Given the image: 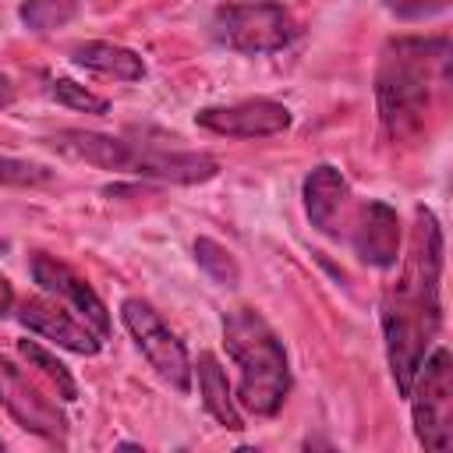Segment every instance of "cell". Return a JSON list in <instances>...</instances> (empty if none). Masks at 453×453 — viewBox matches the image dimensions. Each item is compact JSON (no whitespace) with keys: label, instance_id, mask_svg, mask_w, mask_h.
Here are the masks:
<instances>
[{"label":"cell","instance_id":"17","mask_svg":"<svg viewBox=\"0 0 453 453\" xmlns=\"http://www.w3.org/2000/svg\"><path fill=\"white\" fill-rule=\"evenodd\" d=\"M18 354L28 361V368H35L64 400H74L78 396V382H74V375L67 372V365L64 361H57L46 347H39L35 340H18Z\"/></svg>","mask_w":453,"mask_h":453},{"label":"cell","instance_id":"6","mask_svg":"<svg viewBox=\"0 0 453 453\" xmlns=\"http://www.w3.org/2000/svg\"><path fill=\"white\" fill-rule=\"evenodd\" d=\"M120 319L131 333V340L138 343V350L145 354V361L156 368V375L163 382H170L177 393H188L191 389V361H188V350L184 343L177 340V333L159 319V311L142 301V297H124L120 304Z\"/></svg>","mask_w":453,"mask_h":453},{"label":"cell","instance_id":"13","mask_svg":"<svg viewBox=\"0 0 453 453\" xmlns=\"http://www.w3.org/2000/svg\"><path fill=\"white\" fill-rule=\"evenodd\" d=\"M50 145L71 159H81L99 170H120V173H131L134 156H138V142H127L117 134H99V131H81V127L50 134Z\"/></svg>","mask_w":453,"mask_h":453},{"label":"cell","instance_id":"4","mask_svg":"<svg viewBox=\"0 0 453 453\" xmlns=\"http://www.w3.org/2000/svg\"><path fill=\"white\" fill-rule=\"evenodd\" d=\"M212 39L234 53H276L297 35L294 18L276 0H226L212 11Z\"/></svg>","mask_w":453,"mask_h":453},{"label":"cell","instance_id":"3","mask_svg":"<svg viewBox=\"0 0 453 453\" xmlns=\"http://www.w3.org/2000/svg\"><path fill=\"white\" fill-rule=\"evenodd\" d=\"M223 343L241 368L237 400L258 418H273L290 393V365L283 340L255 308H234L223 315Z\"/></svg>","mask_w":453,"mask_h":453},{"label":"cell","instance_id":"11","mask_svg":"<svg viewBox=\"0 0 453 453\" xmlns=\"http://www.w3.org/2000/svg\"><path fill=\"white\" fill-rule=\"evenodd\" d=\"M304 212L319 234H326V237L347 234L350 216H354V202H350V188L336 166L319 163L304 177Z\"/></svg>","mask_w":453,"mask_h":453},{"label":"cell","instance_id":"20","mask_svg":"<svg viewBox=\"0 0 453 453\" xmlns=\"http://www.w3.org/2000/svg\"><path fill=\"white\" fill-rule=\"evenodd\" d=\"M57 173L42 163L32 159H14V156H0V188H42L50 184Z\"/></svg>","mask_w":453,"mask_h":453},{"label":"cell","instance_id":"15","mask_svg":"<svg viewBox=\"0 0 453 453\" xmlns=\"http://www.w3.org/2000/svg\"><path fill=\"white\" fill-rule=\"evenodd\" d=\"M198 389H202V403L205 411L230 432H241L244 428V418L237 411V400L230 396V382H226V372L223 365L212 357V354H202L198 357Z\"/></svg>","mask_w":453,"mask_h":453},{"label":"cell","instance_id":"8","mask_svg":"<svg viewBox=\"0 0 453 453\" xmlns=\"http://www.w3.org/2000/svg\"><path fill=\"white\" fill-rule=\"evenodd\" d=\"M28 269H32V280H35L46 294H53L57 301H64L99 340L110 336V311H106V304L99 301V294H96L67 262L53 258V255H46V251H35V255L28 258Z\"/></svg>","mask_w":453,"mask_h":453},{"label":"cell","instance_id":"1","mask_svg":"<svg viewBox=\"0 0 453 453\" xmlns=\"http://www.w3.org/2000/svg\"><path fill=\"white\" fill-rule=\"evenodd\" d=\"M442 226L432 209L418 205L407 255L396 280L382 294V336L396 393L407 396L418 365L425 361L442 326Z\"/></svg>","mask_w":453,"mask_h":453},{"label":"cell","instance_id":"7","mask_svg":"<svg viewBox=\"0 0 453 453\" xmlns=\"http://www.w3.org/2000/svg\"><path fill=\"white\" fill-rule=\"evenodd\" d=\"M0 403L7 407V414L25 428L35 432L50 442H64L67 439V418L64 411L39 393V386L7 357H0Z\"/></svg>","mask_w":453,"mask_h":453},{"label":"cell","instance_id":"22","mask_svg":"<svg viewBox=\"0 0 453 453\" xmlns=\"http://www.w3.org/2000/svg\"><path fill=\"white\" fill-rule=\"evenodd\" d=\"M11 308H14V287L0 276V319H7V315H11Z\"/></svg>","mask_w":453,"mask_h":453},{"label":"cell","instance_id":"24","mask_svg":"<svg viewBox=\"0 0 453 453\" xmlns=\"http://www.w3.org/2000/svg\"><path fill=\"white\" fill-rule=\"evenodd\" d=\"M0 449H4V439H0Z\"/></svg>","mask_w":453,"mask_h":453},{"label":"cell","instance_id":"19","mask_svg":"<svg viewBox=\"0 0 453 453\" xmlns=\"http://www.w3.org/2000/svg\"><path fill=\"white\" fill-rule=\"evenodd\" d=\"M46 92H50L60 106L78 110V113H96V117H103V113L110 110V103H106L103 96L88 92L85 85H78V81H71V78H46Z\"/></svg>","mask_w":453,"mask_h":453},{"label":"cell","instance_id":"21","mask_svg":"<svg viewBox=\"0 0 453 453\" xmlns=\"http://www.w3.org/2000/svg\"><path fill=\"white\" fill-rule=\"evenodd\" d=\"M396 18H432V14H439V11H446L449 7V0H382Z\"/></svg>","mask_w":453,"mask_h":453},{"label":"cell","instance_id":"2","mask_svg":"<svg viewBox=\"0 0 453 453\" xmlns=\"http://www.w3.org/2000/svg\"><path fill=\"white\" fill-rule=\"evenodd\" d=\"M446 35H396L382 46L375 71L379 120L393 142H411L425 131L435 88L446 85Z\"/></svg>","mask_w":453,"mask_h":453},{"label":"cell","instance_id":"5","mask_svg":"<svg viewBox=\"0 0 453 453\" xmlns=\"http://www.w3.org/2000/svg\"><path fill=\"white\" fill-rule=\"evenodd\" d=\"M407 396H411L418 442L432 453L449 449L453 446V361L446 347H435L432 354H425Z\"/></svg>","mask_w":453,"mask_h":453},{"label":"cell","instance_id":"23","mask_svg":"<svg viewBox=\"0 0 453 453\" xmlns=\"http://www.w3.org/2000/svg\"><path fill=\"white\" fill-rule=\"evenodd\" d=\"M11 99H14V85H11L7 74H0V106H7Z\"/></svg>","mask_w":453,"mask_h":453},{"label":"cell","instance_id":"12","mask_svg":"<svg viewBox=\"0 0 453 453\" xmlns=\"http://www.w3.org/2000/svg\"><path fill=\"white\" fill-rule=\"evenodd\" d=\"M18 319H21L25 329H32V333L53 340V343L64 347V350H74V354L92 357V354H99V347H103V340H99L78 315H71V308H64L60 301L28 297V301H21Z\"/></svg>","mask_w":453,"mask_h":453},{"label":"cell","instance_id":"14","mask_svg":"<svg viewBox=\"0 0 453 453\" xmlns=\"http://www.w3.org/2000/svg\"><path fill=\"white\" fill-rule=\"evenodd\" d=\"M67 53H71V60L78 67L106 74V78H117V81H142L145 78V60L134 50L117 46V42L88 39V42H74Z\"/></svg>","mask_w":453,"mask_h":453},{"label":"cell","instance_id":"16","mask_svg":"<svg viewBox=\"0 0 453 453\" xmlns=\"http://www.w3.org/2000/svg\"><path fill=\"white\" fill-rule=\"evenodd\" d=\"M85 0H25L18 7V18L25 28L46 35V32H57L64 25H71L78 14H81Z\"/></svg>","mask_w":453,"mask_h":453},{"label":"cell","instance_id":"18","mask_svg":"<svg viewBox=\"0 0 453 453\" xmlns=\"http://www.w3.org/2000/svg\"><path fill=\"white\" fill-rule=\"evenodd\" d=\"M195 262L205 269V276L212 280V283H219V287H237V280H241V265H237V258L223 248V244H216L212 237H198L195 241Z\"/></svg>","mask_w":453,"mask_h":453},{"label":"cell","instance_id":"9","mask_svg":"<svg viewBox=\"0 0 453 453\" xmlns=\"http://www.w3.org/2000/svg\"><path fill=\"white\" fill-rule=\"evenodd\" d=\"M195 124L226 138H269L290 127V110L276 99H244L230 106H205L195 113Z\"/></svg>","mask_w":453,"mask_h":453},{"label":"cell","instance_id":"10","mask_svg":"<svg viewBox=\"0 0 453 453\" xmlns=\"http://www.w3.org/2000/svg\"><path fill=\"white\" fill-rule=\"evenodd\" d=\"M347 237H350L357 258L368 262V265L389 269L400 258V216H396L393 205H386L379 198L354 209Z\"/></svg>","mask_w":453,"mask_h":453}]
</instances>
